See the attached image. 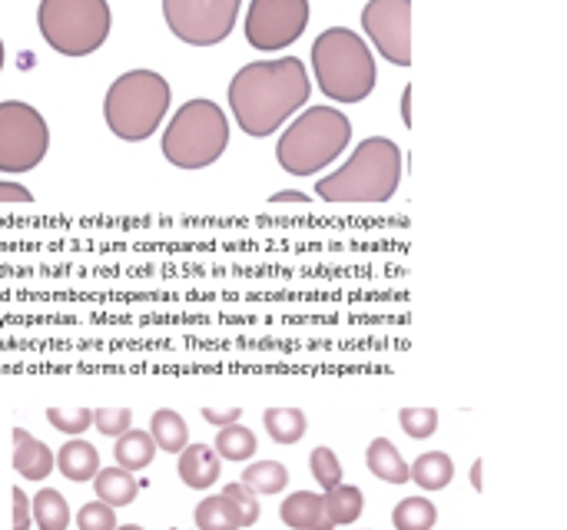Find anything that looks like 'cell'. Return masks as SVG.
<instances>
[{"label": "cell", "instance_id": "obj_1", "mask_svg": "<svg viewBox=\"0 0 567 530\" xmlns=\"http://www.w3.org/2000/svg\"><path fill=\"white\" fill-rule=\"evenodd\" d=\"M312 80L302 60H263L249 63L229 84V106L242 132L249 137H269L299 106L308 103Z\"/></svg>", "mask_w": 567, "mask_h": 530}, {"label": "cell", "instance_id": "obj_2", "mask_svg": "<svg viewBox=\"0 0 567 530\" xmlns=\"http://www.w3.org/2000/svg\"><path fill=\"white\" fill-rule=\"evenodd\" d=\"M402 182V150L386 137L358 143L352 160L319 179L315 192L326 203H389Z\"/></svg>", "mask_w": 567, "mask_h": 530}, {"label": "cell", "instance_id": "obj_3", "mask_svg": "<svg viewBox=\"0 0 567 530\" xmlns=\"http://www.w3.org/2000/svg\"><path fill=\"white\" fill-rule=\"evenodd\" d=\"M312 71L319 90L336 103H362L371 97L378 71L365 40L345 27H332L312 43Z\"/></svg>", "mask_w": 567, "mask_h": 530}, {"label": "cell", "instance_id": "obj_4", "mask_svg": "<svg viewBox=\"0 0 567 530\" xmlns=\"http://www.w3.org/2000/svg\"><path fill=\"white\" fill-rule=\"evenodd\" d=\"M352 140V123L336 106H308L276 147L279 166L292 176H315L332 166Z\"/></svg>", "mask_w": 567, "mask_h": 530}, {"label": "cell", "instance_id": "obj_5", "mask_svg": "<svg viewBox=\"0 0 567 530\" xmlns=\"http://www.w3.org/2000/svg\"><path fill=\"white\" fill-rule=\"evenodd\" d=\"M169 84L153 71H130L106 90L103 116L110 132H116L126 143H143L160 129L169 110Z\"/></svg>", "mask_w": 567, "mask_h": 530}, {"label": "cell", "instance_id": "obj_6", "mask_svg": "<svg viewBox=\"0 0 567 530\" xmlns=\"http://www.w3.org/2000/svg\"><path fill=\"white\" fill-rule=\"evenodd\" d=\"M229 147L226 113L213 100H189L163 132V156L176 169H206Z\"/></svg>", "mask_w": 567, "mask_h": 530}, {"label": "cell", "instance_id": "obj_7", "mask_svg": "<svg viewBox=\"0 0 567 530\" xmlns=\"http://www.w3.org/2000/svg\"><path fill=\"white\" fill-rule=\"evenodd\" d=\"M37 24L53 53L90 56L110 37V4L106 0H40Z\"/></svg>", "mask_w": 567, "mask_h": 530}, {"label": "cell", "instance_id": "obj_8", "mask_svg": "<svg viewBox=\"0 0 567 530\" xmlns=\"http://www.w3.org/2000/svg\"><path fill=\"white\" fill-rule=\"evenodd\" d=\"M50 150L47 119L21 100L0 103V173H27Z\"/></svg>", "mask_w": 567, "mask_h": 530}, {"label": "cell", "instance_id": "obj_9", "mask_svg": "<svg viewBox=\"0 0 567 530\" xmlns=\"http://www.w3.org/2000/svg\"><path fill=\"white\" fill-rule=\"evenodd\" d=\"M166 27L189 47L223 43L239 17V0H163Z\"/></svg>", "mask_w": 567, "mask_h": 530}, {"label": "cell", "instance_id": "obj_10", "mask_svg": "<svg viewBox=\"0 0 567 530\" xmlns=\"http://www.w3.org/2000/svg\"><path fill=\"white\" fill-rule=\"evenodd\" d=\"M308 27V0H252L245 14V40L263 53L292 47Z\"/></svg>", "mask_w": 567, "mask_h": 530}, {"label": "cell", "instance_id": "obj_11", "mask_svg": "<svg viewBox=\"0 0 567 530\" xmlns=\"http://www.w3.org/2000/svg\"><path fill=\"white\" fill-rule=\"evenodd\" d=\"M362 27L389 63H412V0H368Z\"/></svg>", "mask_w": 567, "mask_h": 530}, {"label": "cell", "instance_id": "obj_12", "mask_svg": "<svg viewBox=\"0 0 567 530\" xmlns=\"http://www.w3.org/2000/svg\"><path fill=\"white\" fill-rule=\"evenodd\" d=\"M279 517L292 530H336L326 510V497L315 491H295L279 504Z\"/></svg>", "mask_w": 567, "mask_h": 530}, {"label": "cell", "instance_id": "obj_13", "mask_svg": "<svg viewBox=\"0 0 567 530\" xmlns=\"http://www.w3.org/2000/svg\"><path fill=\"white\" fill-rule=\"evenodd\" d=\"M219 454L216 447L210 444H186L179 451V464H176V471L182 478L186 488H193V491H210L216 481H219Z\"/></svg>", "mask_w": 567, "mask_h": 530}, {"label": "cell", "instance_id": "obj_14", "mask_svg": "<svg viewBox=\"0 0 567 530\" xmlns=\"http://www.w3.org/2000/svg\"><path fill=\"white\" fill-rule=\"evenodd\" d=\"M14 471L27 481H43L53 471V451L24 428H14Z\"/></svg>", "mask_w": 567, "mask_h": 530}, {"label": "cell", "instance_id": "obj_15", "mask_svg": "<svg viewBox=\"0 0 567 530\" xmlns=\"http://www.w3.org/2000/svg\"><path fill=\"white\" fill-rule=\"evenodd\" d=\"M56 468L60 475L74 481V484H84V481H93L97 471H100V454L90 441L84 438H71L56 451Z\"/></svg>", "mask_w": 567, "mask_h": 530}, {"label": "cell", "instance_id": "obj_16", "mask_svg": "<svg viewBox=\"0 0 567 530\" xmlns=\"http://www.w3.org/2000/svg\"><path fill=\"white\" fill-rule=\"evenodd\" d=\"M365 464L375 478H382L386 484H405L408 481V464L402 451L389 438H375L365 451Z\"/></svg>", "mask_w": 567, "mask_h": 530}, {"label": "cell", "instance_id": "obj_17", "mask_svg": "<svg viewBox=\"0 0 567 530\" xmlns=\"http://www.w3.org/2000/svg\"><path fill=\"white\" fill-rule=\"evenodd\" d=\"M156 441L150 438V431H137V428H130L126 434H119L116 438V447H113V454H116V464L123 471H143V468H150L153 464V457H156Z\"/></svg>", "mask_w": 567, "mask_h": 530}, {"label": "cell", "instance_id": "obj_18", "mask_svg": "<svg viewBox=\"0 0 567 530\" xmlns=\"http://www.w3.org/2000/svg\"><path fill=\"white\" fill-rule=\"evenodd\" d=\"M452 478H455V464L445 451H428L408 468V481H415L421 491H441L452 484Z\"/></svg>", "mask_w": 567, "mask_h": 530}, {"label": "cell", "instance_id": "obj_19", "mask_svg": "<svg viewBox=\"0 0 567 530\" xmlns=\"http://www.w3.org/2000/svg\"><path fill=\"white\" fill-rule=\"evenodd\" d=\"M93 488H97V501L110 504V507H126L134 504L137 494H140V484L130 471L123 468H100L97 478H93Z\"/></svg>", "mask_w": 567, "mask_h": 530}, {"label": "cell", "instance_id": "obj_20", "mask_svg": "<svg viewBox=\"0 0 567 530\" xmlns=\"http://www.w3.org/2000/svg\"><path fill=\"white\" fill-rule=\"evenodd\" d=\"M150 438L156 441L160 451H169V454H179L186 444H189V428H186V418L173 408H160L153 418H150Z\"/></svg>", "mask_w": 567, "mask_h": 530}, {"label": "cell", "instance_id": "obj_21", "mask_svg": "<svg viewBox=\"0 0 567 530\" xmlns=\"http://www.w3.org/2000/svg\"><path fill=\"white\" fill-rule=\"evenodd\" d=\"M30 510H34V520L40 530H67L71 527V507H67V497L53 488H43L34 501H30Z\"/></svg>", "mask_w": 567, "mask_h": 530}, {"label": "cell", "instance_id": "obj_22", "mask_svg": "<svg viewBox=\"0 0 567 530\" xmlns=\"http://www.w3.org/2000/svg\"><path fill=\"white\" fill-rule=\"evenodd\" d=\"M242 484H249L256 494H282L289 488V468L279 460H256L242 471Z\"/></svg>", "mask_w": 567, "mask_h": 530}, {"label": "cell", "instance_id": "obj_23", "mask_svg": "<svg viewBox=\"0 0 567 530\" xmlns=\"http://www.w3.org/2000/svg\"><path fill=\"white\" fill-rule=\"evenodd\" d=\"M263 425L276 444H299L305 438V415L299 408H269L263 415Z\"/></svg>", "mask_w": 567, "mask_h": 530}, {"label": "cell", "instance_id": "obj_24", "mask_svg": "<svg viewBox=\"0 0 567 530\" xmlns=\"http://www.w3.org/2000/svg\"><path fill=\"white\" fill-rule=\"evenodd\" d=\"M326 497V510H329V520L336 527H345V523H355L362 517V491L355 484H336L332 491L323 494Z\"/></svg>", "mask_w": 567, "mask_h": 530}, {"label": "cell", "instance_id": "obj_25", "mask_svg": "<svg viewBox=\"0 0 567 530\" xmlns=\"http://www.w3.org/2000/svg\"><path fill=\"white\" fill-rule=\"evenodd\" d=\"M216 454L223 457V460H249L252 454L260 451V441H256V434H252L245 425H226L223 431H219V438H216Z\"/></svg>", "mask_w": 567, "mask_h": 530}, {"label": "cell", "instance_id": "obj_26", "mask_svg": "<svg viewBox=\"0 0 567 530\" xmlns=\"http://www.w3.org/2000/svg\"><path fill=\"white\" fill-rule=\"evenodd\" d=\"M392 523L395 530H431L438 523V507L428 497H405L395 510H392Z\"/></svg>", "mask_w": 567, "mask_h": 530}, {"label": "cell", "instance_id": "obj_27", "mask_svg": "<svg viewBox=\"0 0 567 530\" xmlns=\"http://www.w3.org/2000/svg\"><path fill=\"white\" fill-rule=\"evenodd\" d=\"M197 530H239V520L223 494L203 497L197 504Z\"/></svg>", "mask_w": 567, "mask_h": 530}, {"label": "cell", "instance_id": "obj_28", "mask_svg": "<svg viewBox=\"0 0 567 530\" xmlns=\"http://www.w3.org/2000/svg\"><path fill=\"white\" fill-rule=\"evenodd\" d=\"M223 497L229 501V507H232V514H236L239 527H252V523L260 520V494L252 491L249 484L232 481V484H226V488H223Z\"/></svg>", "mask_w": 567, "mask_h": 530}, {"label": "cell", "instance_id": "obj_29", "mask_svg": "<svg viewBox=\"0 0 567 530\" xmlns=\"http://www.w3.org/2000/svg\"><path fill=\"white\" fill-rule=\"evenodd\" d=\"M308 471L315 481H319L323 491H332L336 484H342V464H339L332 447H315L308 454Z\"/></svg>", "mask_w": 567, "mask_h": 530}, {"label": "cell", "instance_id": "obj_30", "mask_svg": "<svg viewBox=\"0 0 567 530\" xmlns=\"http://www.w3.org/2000/svg\"><path fill=\"white\" fill-rule=\"evenodd\" d=\"M47 421L63 431V434H74L80 438L87 428H93V412L90 408H50L47 412Z\"/></svg>", "mask_w": 567, "mask_h": 530}, {"label": "cell", "instance_id": "obj_31", "mask_svg": "<svg viewBox=\"0 0 567 530\" xmlns=\"http://www.w3.org/2000/svg\"><path fill=\"white\" fill-rule=\"evenodd\" d=\"M399 425L408 438L415 441H425L438 431V412L434 408H402L399 415Z\"/></svg>", "mask_w": 567, "mask_h": 530}, {"label": "cell", "instance_id": "obj_32", "mask_svg": "<svg viewBox=\"0 0 567 530\" xmlns=\"http://www.w3.org/2000/svg\"><path fill=\"white\" fill-rule=\"evenodd\" d=\"M93 428L103 438H119L134 428V412L130 408H97L93 412Z\"/></svg>", "mask_w": 567, "mask_h": 530}, {"label": "cell", "instance_id": "obj_33", "mask_svg": "<svg viewBox=\"0 0 567 530\" xmlns=\"http://www.w3.org/2000/svg\"><path fill=\"white\" fill-rule=\"evenodd\" d=\"M77 527L80 530H116V507H110L103 501H90L80 507Z\"/></svg>", "mask_w": 567, "mask_h": 530}, {"label": "cell", "instance_id": "obj_34", "mask_svg": "<svg viewBox=\"0 0 567 530\" xmlns=\"http://www.w3.org/2000/svg\"><path fill=\"white\" fill-rule=\"evenodd\" d=\"M30 520H34V510L27 494L24 488H14V530H30Z\"/></svg>", "mask_w": 567, "mask_h": 530}, {"label": "cell", "instance_id": "obj_35", "mask_svg": "<svg viewBox=\"0 0 567 530\" xmlns=\"http://www.w3.org/2000/svg\"><path fill=\"white\" fill-rule=\"evenodd\" d=\"M0 203H34V195L17 182H0Z\"/></svg>", "mask_w": 567, "mask_h": 530}, {"label": "cell", "instance_id": "obj_36", "mask_svg": "<svg viewBox=\"0 0 567 530\" xmlns=\"http://www.w3.org/2000/svg\"><path fill=\"white\" fill-rule=\"evenodd\" d=\"M239 415H242L239 408H229V412H216V408H203V418H206L210 425H223V428H226V425H236V421H239Z\"/></svg>", "mask_w": 567, "mask_h": 530}, {"label": "cell", "instance_id": "obj_37", "mask_svg": "<svg viewBox=\"0 0 567 530\" xmlns=\"http://www.w3.org/2000/svg\"><path fill=\"white\" fill-rule=\"evenodd\" d=\"M273 203H308V195H302V192H276Z\"/></svg>", "mask_w": 567, "mask_h": 530}, {"label": "cell", "instance_id": "obj_38", "mask_svg": "<svg viewBox=\"0 0 567 530\" xmlns=\"http://www.w3.org/2000/svg\"><path fill=\"white\" fill-rule=\"evenodd\" d=\"M402 123L412 126V87H405V93H402Z\"/></svg>", "mask_w": 567, "mask_h": 530}, {"label": "cell", "instance_id": "obj_39", "mask_svg": "<svg viewBox=\"0 0 567 530\" xmlns=\"http://www.w3.org/2000/svg\"><path fill=\"white\" fill-rule=\"evenodd\" d=\"M471 484H475V491H481V460L471 468Z\"/></svg>", "mask_w": 567, "mask_h": 530}, {"label": "cell", "instance_id": "obj_40", "mask_svg": "<svg viewBox=\"0 0 567 530\" xmlns=\"http://www.w3.org/2000/svg\"><path fill=\"white\" fill-rule=\"evenodd\" d=\"M116 530H143L140 523H123V527H116Z\"/></svg>", "mask_w": 567, "mask_h": 530}, {"label": "cell", "instance_id": "obj_41", "mask_svg": "<svg viewBox=\"0 0 567 530\" xmlns=\"http://www.w3.org/2000/svg\"><path fill=\"white\" fill-rule=\"evenodd\" d=\"M0 71H4V43H0Z\"/></svg>", "mask_w": 567, "mask_h": 530}]
</instances>
